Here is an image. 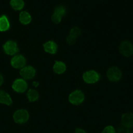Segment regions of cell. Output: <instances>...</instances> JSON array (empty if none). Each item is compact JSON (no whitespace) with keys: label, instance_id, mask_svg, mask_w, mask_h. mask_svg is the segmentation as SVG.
Returning <instances> with one entry per match:
<instances>
[{"label":"cell","instance_id":"obj_12","mask_svg":"<svg viewBox=\"0 0 133 133\" xmlns=\"http://www.w3.org/2000/svg\"><path fill=\"white\" fill-rule=\"evenodd\" d=\"M66 14V7L63 5H59L56 7L54 9L52 12V21L56 23H59L61 22L63 19V17L65 16Z\"/></svg>","mask_w":133,"mask_h":133},{"label":"cell","instance_id":"obj_9","mask_svg":"<svg viewBox=\"0 0 133 133\" xmlns=\"http://www.w3.org/2000/svg\"><path fill=\"white\" fill-rule=\"evenodd\" d=\"M122 127L126 131H129L133 128V113L128 112L123 115L121 119Z\"/></svg>","mask_w":133,"mask_h":133},{"label":"cell","instance_id":"obj_4","mask_svg":"<svg viewBox=\"0 0 133 133\" xmlns=\"http://www.w3.org/2000/svg\"><path fill=\"white\" fill-rule=\"evenodd\" d=\"M118 50L121 55L123 57L129 58L133 55V43L130 40H123L120 43Z\"/></svg>","mask_w":133,"mask_h":133},{"label":"cell","instance_id":"obj_19","mask_svg":"<svg viewBox=\"0 0 133 133\" xmlns=\"http://www.w3.org/2000/svg\"><path fill=\"white\" fill-rule=\"evenodd\" d=\"M10 5L14 10L21 11L25 6V2L24 1H17V0H12V1H10Z\"/></svg>","mask_w":133,"mask_h":133},{"label":"cell","instance_id":"obj_3","mask_svg":"<svg viewBox=\"0 0 133 133\" xmlns=\"http://www.w3.org/2000/svg\"><path fill=\"white\" fill-rule=\"evenodd\" d=\"M85 100V94L82 90H75L68 95V102L73 106H79Z\"/></svg>","mask_w":133,"mask_h":133},{"label":"cell","instance_id":"obj_15","mask_svg":"<svg viewBox=\"0 0 133 133\" xmlns=\"http://www.w3.org/2000/svg\"><path fill=\"white\" fill-rule=\"evenodd\" d=\"M19 21L22 25L28 26L32 22V15L29 11H21L19 14Z\"/></svg>","mask_w":133,"mask_h":133},{"label":"cell","instance_id":"obj_1","mask_svg":"<svg viewBox=\"0 0 133 133\" xmlns=\"http://www.w3.org/2000/svg\"><path fill=\"white\" fill-rule=\"evenodd\" d=\"M30 115L26 108H19L15 109L12 113V120L18 125H23L29 121Z\"/></svg>","mask_w":133,"mask_h":133},{"label":"cell","instance_id":"obj_5","mask_svg":"<svg viewBox=\"0 0 133 133\" xmlns=\"http://www.w3.org/2000/svg\"><path fill=\"white\" fill-rule=\"evenodd\" d=\"M28 83L24 78H17L11 84V89L12 91L18 94H23L28 90Z\"/></svg>","mask_w":133,"mask_h":133},{"label":"cell","instance_id":"obj_17","mask_svg":"<svg viewBox=\"0 0 133 133\" xmlns=\"http://www.w3.org/2000/svg\"><path fill=\"white\" fill-rule=\"evenodd\" d=\"M40 98V93L36 89H30L27 92V99L29 102H36Z\"/></svg>","mask_w":133,"mask_h":133},{"label":"cell","instance_id":"obj_14","mask_svg":"<svg viewBox=\"0 0 133 133\" xmlns=\"http://www.w3.org/2000/svg\"><path fill=\"white\" fill-rule=\"evenodd\" d=\"M52 71L57 75H62L66 71V64L63 61H56L52 64Z\"/></svg>","mask_w":133,"mask_h":133},{"label":"cell","instance_id":"obj_2","mask_svg":"<svg viewBox=\"0 0 133 133\" xmlns=\"http://www.w3.org/2000/svg\"><path fill=\"white\" fill-rule=\"evenodd\" d=\"M101 76L97 70L89 69L85 71L83 75V81L88 84H96L100 81Z\"/></svg>","mask_w":133,"mask_h":133},{"label":"cell","instance_id":"obj_22","mask_svg":"<svg viewBox=\"0 0 133 133\" xmlns=\"http://www.w3.org/2000/svg\"><path fill=\"white\" fill-rule=\"evenodd\" d=\"M32 87H33V89H36L37 90V87L39 86V83L37 82V81H34L33 83H32Z\"/></svg>","mask_w":133,"mask_h":133},{"label":"cell","instance_id":"obj_23","mask_svg":"<svg viewBox=\"0 0 133 133\" xmlns=\"http://www.w3.org/2000/svg\"><path fill=\"white\" fill-rule=\"evenodd\" d=\"M4 82H5V79H4V76L2 75H0V87L4 84Z\"/></svg>","mask_w":133,"mask_h":133},{"label":"cell","instance_id":"obj_13","mask_svg":"<svg viewBox=\"0 0 133 133\" xmlns=\"http://www.w3.org/2000/svg\"><path fill=\"white\" fill-rule=\"evenodd\" d=\"M43 49L46 53L49 54H55L58 51V45L57 44L52 40H48V41L44 42L43 44Z\"/></svg>","mask_w":133,"mask_h":133},{"label":"cell","instance_id":"obj_10","mask_svg":"<svg viewBox=\"0 0 133 133\" xmlns=\"http://www.w3.org/2000/svg\"><path fill=\"white\" fill-rule=\"evenodd\" d=\"M21 76L25 79H32L36 77L37 71L36 68L32 65H25L22 68H21Z\"/></svg>","mask_w":133,"mask_h":133},{"label":"cell","instance_id":"obj_16","mask_svg":"<svg viewBox=\"0 0 133 133\" xmlns=\"http://www.w3.org/2000/svg\"><path fill=\"white\" fill-rule=\"evenodd\" d=\"M12 98L8 92L0 91V104L5 106H11L12 104Z\"/></svg>","mask_w":133,"mask_h":133},{"label":"cell","instance_id":"obj_20","mask_svg":"<svg viewBox=\"0 0 133 133\" xmlns=\"http://www.w3.org/2000/svg\"><path fill=\"white\" fill-rule=\"evenodd\" d=\"M101 133H116V130H115V126L108 125V126H106V127L103 129Z\"/></svg>","mask_w":133,"mask_h":133},{"label":"cell","instance_id":"obj_11","mask_svg":"<svg viewBox=\"0 0 133 133\" xmlns=\"http://www.w3.org/2000/svg\"><path fill=\"white\" fill-rule=\"evenodd\" d=\"M26 58L21 54H16L10 61V65L14 68H22L26 65Z\"/></svg>","mask_w":133,"mask_h":133},{"label":"cell","instance_id":"obj_6","mask_svg":"<svg viewBox=\"0 0 133 133\" xmlns=\"http://www.w3.org/2000/svg\"><path fill=\"white\" fill-rule=\"evenodd\" d=\"M107 76L109 82L117 83L123 77V70L119 66H111L107 72Z\"/></svg>","mask_w":133,"mask_h":133},{"label":"cell","instance_id":"obj_18","mask_svg":"<svg viewBox=\"0 0 133 133\" xmlns=\"http://www.w3.org/2000/svg\"><path fill=\"white\" fill-rule=\"evenodd\" d=\"M11 28V23L9 21V19L5 15H2L0 17V31L5 32L9 30Z\"/></svg>","mask_w":133,"mask_h":133},{"label":"cell","instance_id":"obj_8","mask_svg":"<svg viewBox=\"0 0 133 133\" xmlns=\"http://www.w3.org/2000/svg\"><path fill=\"white\" fill-rule=\"evenodd\" d=\"M81 35V29L80 28L76 27H72L71 29H69L68 35H66V41L68 44H73L74 43H76L77 41V39L79 38V36Z\"/></svg>","mask_w":133,"mask_h":133},{"label":"cell","instance_id":"obj_7","mask_svg":"<svg viewBox=\"0 0 133 133\" xmlns=\"http://www.w3.org/2000/svg\"><path fill=\"white\" fill-rule=\"evenodd\" d=\"M3 50L5 54L10 55V56H14L19 51V45L16 42L12 41V40H8V41L4 43Z\"/></svg>","mask_w":133,"mask_h":133},{"label":"cell","instance_id":"obj_21","mask_svg":"<svg viewBox=\"0 0 133 133\" xmlns=\"http://www.w3.org/2000/svg\"><path fill=\"white\" fill-rule=\"evenodd\" d=\"M74 133H88V132L83 128H77L76 130L74 131Z\"/></svg>","mask_w":133,"mask_h":133}]
</instances>
